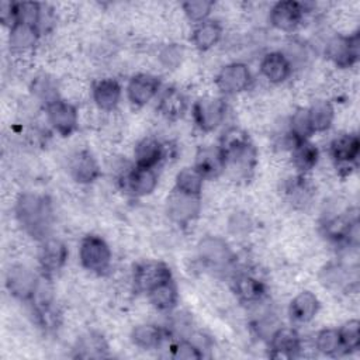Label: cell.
<instances>
[{
	"mask_svg": "<svg viewBox=\"0 0 360 360\" xmlns=\"http://www.w3.org/2000/svg\"><path fill=\"white\" fill-rule=\"evenodd\" d=\"M218 148L224 156L225 172L232 177L248 179L252 174L257 162V153L245 131L236 127L228 128L222 134Z\"/></svg>",
	"mask_w": 360,
	"mask_h": 360,
	"instance_id": "6da1fadb",
	"label": "cell"
},
{
	"mask_svg": "<svg viewBox=\"0 0 360 360\" xmlns=\"http://www.w3.org/2000/svg\"><path fill=\"white\" fill-rule=\"evenodd\" d=\"M14 212L18 224L31 236L39 240L48 236L53 221V207L46 195L22 193L15 201Z\"/></svg>",
	"mask_w": 360,
	"mask_h": 360,
	"instance_id": "7a4b0ae2",
	"label": "cell"
},
{
	"mask_svg": "<svg viewBox=\"0 0 360 360\" xmlns=\"http://www.w3.org/2000/svg\"><path fill=\"white\" fill-rule=\"evenodd\" d=\"M111 249L98 235H86L79 245L80 264L94 274H103L111 264Z\"/></svg>",
	"mask_w": 360,
	"mask_h": 360,
	"instance_id": "3957f363",
	"label": "cell"
},
{
	"mask_svg": "<svg viewBox=\"0 0 360 360\" xmlns=\"http://www.w3.org/2000/svg\"><path fill=\"white\" fill-rule=\"evenodd\" d=\"M191 115L200 131L211 132L224 122L226 103L222 97H200L191 107Z\"/></svg>",
	"mask_w": 360,
	"mask_h": 360,
	"instance_id": "277c9868",
	"label": "cell"
},
{
	"mask_svg": "<svg viewBox=\"0 0 360 360\" xmlns=\"http://www.w3.org/2000/svg\"><path fill=\"white\" fill-rule=\"evenodd\" d=\"M200 260L214 270H225L235 262L231 246L219 236H205L197 245Z\"/></svg>",
	"mask_w": 360,
	"mask_h": 360,
	"instance_id": "5b68a950",
	"label": "cell"
},
{
	"mask_svg": "<svg viewBox=\"0 0 360 360\" xmlns=\"http://www.w3.org/2000/svg\"><path fill=\"white\" fill-rule=\"evenodd\" d=\"M253 76L249 66L243 62H232L221 68L215 77L218 90L225 96H233L248 90L252 84Z\"/></svg>",
	"mask_w": 360,
	"mask_h": 360,
	"instance_id": "8992f818",
	"label": "cell"
},
{
	"mask_svg": "<svg viewBox=\"0 0 360 360\" xmlns=\"http://www.w3.org/2000/svg\"><path fill=\"white\" fill-rule=\"evenodd\" d=\"M360 39L359 34L352 35H335L325 46V55L338 68H350L359 60Z\"/></svg>",
	"mask_w": 360,
	"mask_h": 360,
	"instance_id": "52a82bcc",
	"label": "cell"
},
{
	"mask_svg": "<svg viewBox=\"0 0 360 360\" xmlns=\"http://www.w3.org/2000/svg\"><path fill=\"white\" fill-rule=\"evenodd\" d=\"M201 211V198L173 190L166 200V214L172 222L186 226L193 222Z\"/></svg>",
	"mask_w": 360,
	"mask_h": 360,
	"instance_id": "ba28073f",
	"label": "cell"
},
{
	"mask_svg": "<svg viewBox=\"0 0 360 360\" xmlns=\"http://www.w3.org/2000/svg\"><path fill=\"white\" fill-rule=\"evenodd\" d=\"M169 280H173V274L170 267L163 262H158V260L141 262L134 269L132 281H134L135 290L139 292L148 294L152 288Z\"/></svg>",
	"mask_w": 360,
	"mask_h": 360,
	"instance_id": "9c48e42d",
	"label": "cell"
},
{
	"mask_svg": "<svg viewBox=\"0 0 360 360\" xmlns=\"http://www.w3.org/2000/svg\"><path fill=\"white\" fill-rule=\"evenodd\" d=\"M38 285L39 280L28 267L22 264H14L7 270L6 287L14 298L25 302H32Z\"/></svg>",
	"mask_w": 360,
	"mask_h": 360,
	"instance_id": "30bf717a",
	"label": "cell"
},
{
	"mask_svg": "<svg viewBox=\"0 0 360 360\" xmlns=\"http://www.w3.org/2000/svg\"><path fill=\"white\" fill-rule=\"evenodd\" d=\"M330 156L339 170L350 173L357 166L360 153V139L356 134H340L330 141Z\"/></svg>",
	"mask_w": 360,
	"mask_h": 360,
	"instance_id": "8fae6325",
	"label": "cell"
},
{
	"mask_svg": "<svg viewBox=\"0 0 360 360\" xmlns=\"http://www.w3.org/2000/svg\"><path fill=\"white\" fill-rule=\"evenodd\" d=\"M46 118L52 129L62 135V136H70L79 125V114L77 108L66 101V100H56L45 107Z\"/></svg>",
	"mask_w": 360,
	"mask_h": 360,
	"instance_id": "7c38bea8",
	"label": "cell"
},
{
	"mask_svg": "<svg viewBox=\"0 0 360 360\" xmlns=\"http://www.w3.org/2000/svg\"><path fill=\"white\" fill-rule=\"evenodd\" d=\"M304 14L305 6L302 3L294 0H284L273 4L269 13V21L278 31L292 32L300 27Z\"/></svg>",
	"mask_w": 360,
	"mask_h": 360,
	"instance_id": "4fadbf2b",
	"label": "cell"
},
{
	"mask_svg": "<svg viewBox=\"0 0 360 360\" xmlns=\"http://www.w3.org/2000/svg\"><path fill=\"white\" fill-rule=\"evenodd\" d=\"M124 190L132 197H146L158 186V173L155 169L132 165L131 169L120 179Z\"/></svg>",
	"mask_w": 360,
	"mask_h": 360,
	"instance_id": "5bb4252c",
	"label": "cell"
},
{
	"mask_svg": "<svg viewBox=\"0 0 360 360\" xmlns=\"http://www.w3.org/2000/svg\"><path fill=\"white\" fill-rule=\"evenodd\" d=\"M66 259L68 248L62 240L49 236L41 240V246L38 250V263L44 276L51 277L52 274L62 270Z\"/></svg>",
	"mask_w": 360,
	"mask_h": 360,
	"instance_id": "9a60e30c",
	"label": "cell"
},
{
	"mask_svg": "<svg viewBox=\"0 0 360 360\" xmlns=\"http://www.w3.org/2000/svg\"><path fill=\"white\" fill-rule=\"evenodd\" d=\"M160 91V80L150 73L134 75L127 84V97L135 107L146 105Z\"/></svg>",
	"mask_w": 360,
	"mask_h": 360,
	"instance_id": "2e32d148",
	"label": "cell"
},
{
	"mask_svg": "<svg viewBox=\"0 0 360 360\" xmlns=\"http://www.w3.org/2000/svg\"><path fill=\"white\" fill-rule=\"evenodd\" d=\"M270 357L273 359H292L301 350V338L294 328L278 326L269 338Z\"/></svg>",
	"mask_w": 360,
	"mask_h": 360,
	"instance_id": "e0dca14e",
	"label": "cell"
},
{
	"mask_svg": "<svg viewBox=\"0 0 360 360\" xmlns=\"http://www.w3.org/2000/svg\"><path fill=\"white\" fill-rule=\"evenodd\" d=\"M69 174L79 184H91L100 174L101 169L94 155L86 149L75 152L69 159Z\"/></svg>",
	"mask_w": 360,
	"mask_h": 360,
	"instance_id": "ac0fdd59",
	"label": "cell"
},
{
	"mask_svg": "<svg viewBox=\"0 0 360 360\" xmlns=\"http://www.w3.org/2000/svg\"><path fill=\"white\" fill-rule=\"evenodd\" d=\"M122 87L114 77H104L94 82L91 87V97L97 108L101 111H114L120 104Z\"/></svg>",
	"mask_w": 360,
	"mask_h": 360,
	"instance_id": "d6986e66",
	"label": "cell"
},
{
	"mask_svg": "<svg viewBox=\"0 0 360 360\" xmlns=\"http://www.w3.org/2000/svg\"><path fill=\"white\" fill-rule=\"evenodd\" d=\"M259 69L262 76L274 84L285 82L292 73V66L283 51H273L266 53L260 60Z\"/></svg>",
	"mask_w": 360,
	"mask_h": 360,
	"instance_id": "ffe728a7",
	"label": "cell"
},
{
	"mask_svg": "<svg viewBox=\"0 0 360 360\" xmlns=\"http://www.w3.org/2000/svg\"><path fill=\"white\" fill-rule=\"evenodd\" d=\"M204 179H217L225 172L222 152L218 146H200L193 165Z\"/></svg>",
	"mask_w": 360,
	"mask_h": 360,
	"instance_id": "44dd1931",
	"label": "cell"
},
{
	"mask_svg": "<svg viewBox=\"0 0 360 360\" xmlns=\"http://www.w3.org/2000/svg\"><path fill=\"white\" fill-rule=\"evenodd\" d=\"M165 146L158 138L145 136L134 148V165L156 169V166H159L165 159Z\"/></svg>",
	"mask_w": 360,
	"mask_h": 360,
	"instance_id": "7402d4cb",
	"label": "cell"
},
{
	"mask_svg": "<svg viewBox=\"0 0 360 360\" xmlns=\"http://www.w3.org/2000/svg\"><path fill=\"white\" fill-rule=\"evenodd\" d=\"M188 108V100L186 94L177 87L165 89L158 100V111L170 121L181 118Z\"/></svg>",
	"mask_w": 360,
	"mask_h": 360,
	"instance_id": "603a6c76",
	"label": "cell"
},
{
	"mask_svg": "<svg viewBox=\"0 0 360 360\" xmlns=\"http://www.w3.org/2000/svg\"><path fill=\"white\" fill-rule=\"evenodd\" d=\"M319 311V300L311 291L298 292L290 302L288 315L295 323H308L311 322Z\"/></svg>",
	"mask_w": 360,
	"mask_h": 360,
	"instance_id": "cb8c5ba5",
	"label": "cell"
},
{
	"mask_svg": "<svg viewBox=\"0 0 360 360\" xmlns=\"http://www.w3.org/2000/svg\"><path fill=\"white\" fill-rule=\"evenodd\" d=\"M232 288L236 297L245 304H259L266 295L264 284L250 274H239L235 277Z\"/></svg>",
	"mask_w": 360,
	"mask_h": 360,
	"instance_id": "d4e9b609",
	"label": "cell"
},
{
	"mask_svg": "<svg viewBox=\"0 0 360 360\" xmlns=\"http://www.w3.org/2000/svg\"><path fill=\"white\" fill-rule=\"evenodd\" d=\"M39 35H41V31L38 27L25 24V22H17L10 28V34H8L10 49L17 53L27 52L37 45Z\"/></svg>",
	"mask_w": 360,
	"mask_h": 360,
	"instance_id": "484cf974",
	"label": "cell"
},
{
	"mask_svg": "<svg viewBox=\"0 0 360 360\" xmlns=\"http://www.w3.org/2000/svg\"><path fill=\"white\" fill-rule=\"evenodd\" d=\"M222 25L215 20H205L200 24H195L191 32V42L198 51H210L222 38Z\"/></svg>",
	"mask_w": 360,
	"mask_h": 360,
	"instance_id": "4316f807",
	"label": "cell"
},
{
	"mask_svg": "<svg viewBox=\"0 0 360 360\" xmlns=\"http://www.w3.org/2000/svg\"><path fill=\"white\" fill-rule=\"evenodd\" d=\"M321 284L330 291H346L350 287V269L342 263H328L319 271Z\"/></svg>",
	"mask_w": 360,
	"mask_h": 360,
	"instance_id": "83f0119b",
	"label": "cell"
},
{
	"mask_svg": "<svg viewBox=\"0 0 360 360\" xmlns=\"http://www.w3.org/2000/svg\"><path fill=\"white\" fill-rule=\"evenodd\" d=\"M75 352L79 359H103L108 356V343L101 333L87 332L77 339Z\"/></svg>",
	"mask_w": 360,
	"mask_h": 360,
	"instance_id": "f1b7e54d",
	"label": "cell"
},
{
	"mask_svg": "<svg viewBox=\"0 0 360 360\" xmlns=\"http://www.w3.org/2000/svg\"><path fill=\"white\" fill-rule=\"evenodd\" d=\"M291 160L297 170L301 173H307L314 169L319 160V150L311 139L297 141L291 148Z\"/></svg>",
	"mask_w": 360,
	"mask_h": 360,
	"instance_id": "f546056e",
	"label": "cell"
},
{
	"mask_svg": "<svg viewBox=\"0 0 360 360\" xmlns=\"http://www.w3.org/2000/svg\"><path fill=\"white\" fill-rule=\"evenodd\" d=\"M165 340V330L153 323L136 325L131 330V342L142 350H153L160 347Z\"/></svg>",
	"mask_w": 360,
	"mask_h": 360,
	"instance_id": "4dcf8cb0",
	"label": "cell"
},
{
	"mask_svg": "<svg viewBox=\"0 0 360 360\" xmlns=\"http://www.w3.org/2000/svg\"><path fill=\"white\" fill-rule=\"evenodd\" d=\"M307 111L314 134L325 132L330 128L335 118V108L330 101L323 98L316 100L307 108Z\"/></svg>",
	"mask_w": 360,
	"mask_h": 360,
	"instance_id": "1f68e13d",
	"label": "cell"
},
{
	"mask_svg": "<svg viewBox=\"0 0 360 360\" xmlns=\"http://www.w3.org/2000/svg\"><path fill=\"white\" fill-rule=\"evenodd\" d=\"M146 295H148L149 302L158 311H162V312L172 311L177 305V301H179L177 287L173 280L159 284L158 287L152 288Z\"/></svg>",
	"mask_w": 360,
	"mask_h": 360,
	"instance_id": "d6a6232c",
	"label": "cell"
},
{
	"mask_svg": "<svg viewBox=\"0 0 360 360\" xmlns=\"http://www.w3.org/2000/svg\"><path fill=\"white\" fill-rule=\"evenodd\" d=\"M204 180L205 179L194 166H187V167H183L180 172H177L176 180H174V190L188 195L200 197L202 191Z\"/></svg>",
	"mask_w": 360,
	"mask_h": 360,
	"instance_id": "836d02e7",
	"label": "cell"
},
{
	"mask_svg": "<svg viewBox=\"0 0 360 360\" xmlns=\"http://www.w3.org/2000/svg\"><path fill=\"white\" fill-rule=\"evenodd\" d=\"M31 91L34 94V97L44 104V107L49 105L51 103L59 100V93H58V84L56 82L46 76V75H41L37 76L32 83H31Z\"/></svg>",
	"mask_w": 360,
	"mask_h": 360,
	"instance_id": "e575fe53",
	"label": "cell"
},
{
	"mask_svg": "<svg viewBox=\"0 0 360 360\" xmlns=\"http://www.w3.org/2000/svg\"><path fill=\"white\" fill-rule=\"evenodd\" d=\"M315 349L325 356H339L343 353L339 330L335 328H325L315 336Z\"/></svg>",
	"mask_w": 360,
	"mask_h": 360,
	"instance_id": "d590c367",
	"label": "cell"
},
{
	"mask_svg": "<svg viewBox=\"0 0 360 360\" xmlns=\"http://www.w3.org/2000/svg\"><path fill=\"white\" fill-rule=\"evenodd\" d=\"M287 131L294 142L309 139L314 135L307 108H298L295 112H292L287 124Z\"/></svg>",
	"mask_w": 360,
	"mask_h": 360,
	"instance_id": "8d00e7d4",
	"label": "cell"
},
{
	"mask_svg": "<svg viewBox=\"0 0 360 360\" xmlns=\"http://www.w3.org/2000/svg\"><path fill=\"white\" fill-rule=\"evenodd\" d=\"M184 15L194 24H200L208 20L212 8L214 1L211 0H188L181 4Z\"/></svg>",
	"mask_w": 360,
	"mask_h": 360,
	"instance_id": "74e56055",
	"label": "cell"
},
{
	"mask_svg": "<svg viewBox=\"0 0 360 360\" xmlns=\"http://www.w3.org/2000/svg\"><path fill=\"white\" fill-rule=\"evenodd\" d=\"M340 342L343 353H350L359 350L360 346V322L357 319H350L345 322L339 329Z\"/></svg>",
	"mask_w": 360,
	"mask_h": 360,
	"instance_id": "f35d334b",
	"label": "cell"
},
{
	"mask_svg": "<svg viewBox=\"0 0 360 360\" xmlns=\"http://www.w3.org/2000/svg\"><path fill=\"white\" fill-rule=\"evenodd\" d=\"M15 17L17 22H25L39 28L42 17V4L34 1H15Z\"/></svg>",
	"mask_w": 360,
	"mask_h": 360,
	"instance_id": "ab89813d",
	"label": "cell"
},
{
	"mask_svg": "<svg viewBox=\"0 0 360 360\" xmlns=\"http://www.w3.org/2000/svg\"><path fill=\"white\" fill-rule=\"evenodd\" d=\"M311 187L308 186L302 176L290 179L285 184V194L294 204H307L311 198Z\"/></svg>",
	"mask_w": 360,
	"mask_h": 360,
	"instance_id": "60d3db41",
	"label": "cell"
},
{
	"mask_svg": "<svg viewBox=\"0 0 360 360\" xmlns=\"http://www.w3.org/2000/svg\"><path fill=\"white\" fill-rule=\"evenodd\" d=\"M170 354L177 360H200L204 357L201 347L188 339L176 340L170 346Z\"/></svg>",
	"mask_w": 360,
	"mask_h": 360,
	"instance_id": "b9f144b4",
	"label": "cell"
},
{
	"mask_svg": "<svg viewBox=\"0 0 360 360\" xmlns=\"http://www.w3.org/2000/svg\"><path fill=\"white\" fill-rule=\"evenodd\" d=\"M184 56V48L179 44H167L159 51V62L166 69H177Z\"/></svg>",
	"mask_w": 360,
	"mask_h": 360,
	"instance_id": "7bdbcfd3",
	"label": "cell"
}]
</instances>
